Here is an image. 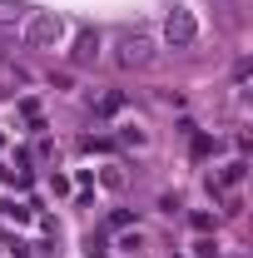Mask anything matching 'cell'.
<instances>
[{"label":"cell","mask_w":253,"mask_h":258,"mask_svg":"<svg viewBox=\"0 0 253 258\" xmlns=\"http://www.w3.org/2000/svg\"><path fill=\"white\" fill-rule=\"evenodd\" d=\"M119 70H144V64L154 60V45H149V35H119Z\"/></svg>","instance_id":"1"},{"label":"cell","mask_w":253,"mask_h":258,"mask_svg":"<svg viewBox=\"0 0 253 258\" xmlns=\"http://www.w3.org/2000/svg\"><path fill=\"white\" fill-rule=\"evenodd\" d=\"M164 40H169L174 50H189L194 40H199V25H194V15H189V10H174V15L164 20Z\"/></svg>","instance_id":"2"},{"label":"cell","mask_w":253,"mask_h":258,"mask_svg":"<svg viewBox=\"0 0 253 258\" xmlns=\"http://www.w3.org/2000/svg\"><path fill=\"white\" fill-rule=\"evenodd\" d=\"M65 35V20L60 15H35L30 25H25V45H55Z\"/></svg>","instance_id":"3"},{"label":"cell","mask_w":253,"mask_h":258,"mask_svg":"<svg viewBox=\"0 0 253 258\" xmlns=\"http://www.w3.org/2000/svg\"><path fill=\"white\" fill-rule=\"evenodd\" d=\"M70 55H75V64H95V60H99V35H95V30H80Z\"/></svg>","instance_id":"4"},{"label":"cell","mask_w":253,"mask_h":258,"mask_svg":"<svg viewBox=\"0 0 253 258\" xmlns=\"http://www.w3.org/2000/svg\"><path fill=\"white\" fill-rule=\"evenodd\" d=\"M15 15H20V5H15V0H0V25H5V20H15Z\"/></svg>","instance_id":"5"}]
</instances>
